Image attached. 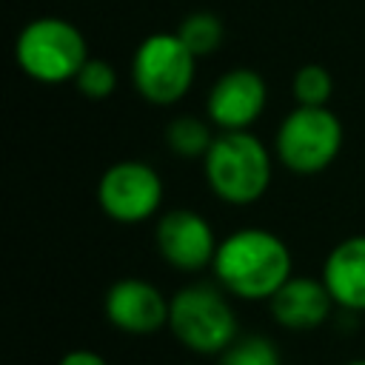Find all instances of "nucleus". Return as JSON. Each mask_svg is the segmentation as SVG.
I'll list each match as a JSON object with an SVG mask.
<instances>
[{
	"label": "nucleus",
	"mask_w": 365,
	"mask_h": 365,
	"mask_svg": "<svg viewBox=\"0 0 365 365\" xmlns=\"http://www.w3.org/2000/svg\"><path fill=\"white\" fill-rule=\"evenodd\" d=\"M154 245L174 271L197 274L214 262L220 240L202 214L191 208H171L154 225Z\"/></svg>",
	"instance_id": "8"
},
{
	"label": "nucleus",
	"mask_w": 365,
	"mask_h": 365,
	"mask_svg": "<svg viewBox=\"0 0 365 365\" xmlns=\"http://www.w3.org/2000/svg\"><path fill=\"white\" fill-rule=\"evenodd\" d=\"M322 282L339 308L365 311V234L345 237L328 251Z\"/></svg>",
	"instance_id": "12"
},
{
	"label": "nucleus",
	"mask_w": 365,
	"mask_h": 365,
	"mask_svg": "<svg viewBox=\"0 0 365 365\" xmlns=\"http://www.w3.org/2000/svg\"><path fill=\"white\" fill-rule=\"evenodd\" d=\"M211 120H202L197 114H180L168 123L165 128V145L171 154L177 157H185V160H197V157H205V151L211 148L214 137L211 134Z\"/></svg>",
	"instance_id": "13"
},
{
	"label": "nucleus",
	"mask_w": 365,
	"mask_h": 365,
	"mask_svg": "<svg viewBox=\"0 0 365 365\" xmlns=\"http://www.w3.org/2000/svg\"><path fill=\"white\" fill-rule=\"evenodd\" d=\"M345 365H365V356H362V359H351V362H345Z\"/></svg>",
	"instance_id": "19"
},
{
	"label": "nucleus",
	"mask_w": 365,
	"mask_h": 365,
	"mask_svg": "<svg viewBox=\"0 0 365 365\" xmlns=\"http://www.w3.org/2000/svg\"><path fill=\"white\" fill-rule=\"evenodd\" d=\"M220 365H279V351L268 336L248 334L237 336L220 354Z\"/></svg>",
	"instance_id": "16"
},
{
	"label": "nucleus",
	"mask_w": 365,
	"mask_h": 365,
	"mask_svg": "<svg viewBox=\"0 0 365 365\" xmlns=\"http://www.w3.org/2000/svg\"><path fill=\"white\" fill-rule=\"evenodd\" d=\"M97 202L114 222H145L163 205V180L143 160H120L103 171L97 182Z\"/></svg>",
	"instance_id": "7"
},
{
	"label": "nucleus",
	"mask_w": 365,
	"mask_h": 365,
	"mask_svg": "<svg viewBox=\"0 0 365 365\" xmlns=\"http://www.w3.org/2000/svg\"><path fill=\"white\" fill-rule=\"evenodd\" d=\"M217 285L237 299H271L294 274L285 240L268 228H237L220 240L211 262Z\"/></svg>",
	"instance_id": "1"
},
{
	"label": "nucleus",
	"mask_w": 365,
	"mask_h": 365,
	"mask_svg": "<svg viewBox=\"0 0 365 365\" xmlns=\"http://www.w3.org/2000/svg\"><path fill=\"white\" fill-rule=\"evenodd\" d=\"M88 57L83 31L63 17H37L26 23L14 40V63L20 71L46 86L74 80Z\"/></svg>",
	"instance_id": "4"
},
{
	"label": "nucleus",
	"mask_w": 365,
	"mask_h": 365,
	"mask_svg": "<svg viewBox=\"0 0 365 365\" xmlns=\"http://www.w3.org/2000/svg\"><path fill=\"white\" fill-rule=\"evenodd\" d=\"M202 174L217 200L228 205H251L271 185V151L248 128L220 131L202 157Z\"/></svg>",
	"instance_id": "2"
},
{
	"label": "nucleus",
	"mask_w": 365,
	"mask_h": 365,
	"mask_svg": "<svg viewBox=\"0 0 365 365\" xmlns=\"http://www.w3.org/2000/svg\"><path fill=\"white\" fill-rule=\"evenodd\" d=\"M171 299L148 279L140 277H123L108 285L103 297V314L106 319L131 336H151L163 325H168Z\"/></svg>",
	"instance_id": "9"
},
{
	"label": "nucleus",
	"mask_w": 365,
	"mask_h": 365,
	"mask_svg": "<svg viewBox=\"0 0 365 365\" xmlns=\"http://www.w3.org/2000/svg\"><path fill=\"white\" fill-rule=\"evenodd\" d=\"M197 77V54L177 31H154L131 54V86L151 106L180 103Z\"/></svg>",
	"instance_id": "5"
},
{
	"label": "nucleus",
	"mask_w": 365,
	"mask_h": 365,
	"mask_svg": "<svg viewBox=\"0 0 365 365\" xmlns=\"http://www.w3.org/2000/svg\"><path fill=\"white\" fill-rule=\"evenodd\" d=\"M74 86L83 97L88 100H106L108 94H114L117 88V71L108 60H100V57H88L83 63V68L77 71L74 77Z\"/></svg>",
	"instance_id": "17"
},
{
	"label": "nucleus",
	"mask_w": 365,
	"mask_h": 365,
	"mask_svg": "<svg viewBox=\"0 0 365 365\" xmlns=\"http://www.w3.org/2000/svg\"><path fill=\"white\" fill-rule=\"evenodd\" d=\"M334 297L322 277H291L271 299L268 311L274 322L285 331H314L319 328L331 311H334Z\"/></svg>",
	"instance_id": "11"
},
{
	"label": "nucleus",
	"mask_w": 365,
	"mask_h": 365,
	"mask_svg": "<svg viewBox=\"0 0 365 365\" xmlns=\"http://www.w3.org/2000/svg\"><path fill=\"white\" fill-rule=\"evenodd\" d=\"M342 148V123L328 106H294L274 137L277 160L299 177L325 171Z\"/></svg>",
	"instance_id": "6"
},
{
	"label": "nucleus",
	"mask_w": 365,
	"mask_h": 365,
	"mask_svg": "<svg viewBox=\"0 0 365 365\" xmlns=\"http://www.w3.org/2000/svg\"><path fill=\"white\" fill-rule=\"evenodd\" d=\"M225 294L222 285L191 282L171 297L168 331L182 348L202 356H220L240 336V319Z\"/></svg>",
	"instance_id": "3"
},
{
	"label": "nucleus",
	"mask_w": 365,
	"mask_h": 365,
	"mask_svg": "<svg viewBox=\"0 0 365 365\" xmlns=\"http://www.w3.org/2000/svg\"><path fill=\"white\" fill-rule=\"evenodd\" d=\"M268 103V86L254 68H231L214 80L205 100V114L220 131L251 128Z\"/></svg>",
	"instance_id": "10"
},
{
	"label": "nucleus",
	"mask_w": 365,
	"mask_h": 365,
	"mask_svg": "<svg viewBox=\"0 0 365 365\" xmlns=\"http://www.w3.org/2000/svg\"><path fill=\"white\" fill-rule=\"evenodd\" d=\"M177 34L180 40L200 57L205 54H214L220 46H222V37H225V29H222V20L211 11H191L180 26H177Z\"/></svg>",
	"instance_id": "14"
},
{
	"label": "nucleus",
	"mask_w": 365,
	"mask_h": 365,
	"mask_svg": "<svg viewBox=\"0 0 365 365\" xmlns=\"http://www.w3.org/2000/svg\"><path fill=\"white\" fill-rule=\"evenodd\" d=\"M57 365H108L97 351H88V348H74L68 354L60 356Z\"/></svg>",
	"instance_id": "18"
},
{
	"label": "nucleus",
	"mask_w": 365,
	"mask_h": 365,
	"mask_svg": "<svg viewBox=\"0 0 365 365\" xmlns=\"http://www.w3.org/2000/svg\"><path fill=\"white\" fill-rule=\"evenodd\" d=\"M291 94L297 106H328L334 94V77L319 63H305L291 77Z\"/></svg>",
	"instance_id": "15"
}]
</instances>
